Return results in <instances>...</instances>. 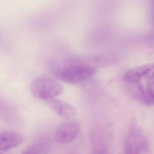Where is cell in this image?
<instances>
[{
  "instance_id": "cell-1",
  "label": "cell",
  "mask_w": 154,
  "mask_h": 154,
  "mask_svg": "<svg viewBox=\"0 0 154 154\" xmlns=\"http://www.w3.org/2000/svg\"><path fill=\"white\" fill-rule=\"evenodd\" d=\"M63 90L61 83L47 75H41L36 77L30 85L32 94L36 98L44 100L60 95Z\"/></svg>"
},
{
  "instance_id": "cell-2",
  "label": "cell",
  "mask_w": 154,
  "mask_h": 154,
  "mask_svg": "<svg viewBox=\"0 0 154 154\" xmlns=\"http://www.w3.org/2000/svg\"><path fill=\"white\" fill-rule=\"evenodd\" d=\"M96 70L89 65H75L65 67L58 70L57 77L66 83L75 84L82 82L92 77Z\"/></svg>"
},
{
  "instance_id": "cell-3",
  "label": "cell",
  "mask_w": 154,
  "mask_h": 154,
  "mask_svg": "<svg viewBox=\"0 0 154 154\" xmlns=\"http://www.w3.org/2000/svg\"><path fill=\"white\" fill-rule=\"evenodd\" d=\"M149 142L144 133L137 127L131 129L124 143L126 154H142L149 149Z\"/></svg>"
},
{
  "instance_id": "cell-4",
  "label": "cell",
  "mask_w": 154,
  "mask_h": 154,
  "mask_svg": "<svg viewBox=\"0 0 154 154\" xmlns=\"http://www.w3.org/2000/svg\"><path fill=\"white\" fill-rule=\"evenodd\" d=\"M81 128L78 121L70 119L57 127L55 132V138L58 143L69 144L77 137Z\"/></svg>"
},
{
  "instance_id": "cell-5",
  "label": "cell",
  "mask_w": 154,
  "mask_h": 154,
  "mask_svg": "<svg viewBox=\"0 0 154 154\" xmlns=\"http://www.w3.org/2000/svg\"><path fill=\"white\" fill-rule=\"evenodd\" d=\"M45 103L52 110L62 118L70 119L76 115V110L73 106L55 97L45 100Z\"/></svg>"
},
{
  "instance_id": "cell-6",
  "label": "cell",
  "mask_w": 154,
  "mask_h": 154,
  "mask_svg": "<svg viewBox=\"0 0 154 154\" xmlns=\"http://www.w3.org/2000/svg\"><path fill=\"white\" fill-rule=\"evenodd\" d=\"M154 64L141 66L127 72L123 75L122 79L125 82L136 83L140 82L142 79L154 74Z\"/></svg>"
},
{
  "instance_id": "cell-7",
  "label": "cell",
  "mask_w": 154,
  "mask_h": 154,
  "mask_svg": "<svg viewBox=\"0 0 154 154\" xmlns=\"http://www.w3.org/2000/svg\"><path fill=\"white\" fill-rule=\"evenodd\" d=\"M23 136L13 131L5 130L0 132V151H5L22 144Z\"/></svg>"
},
{
  "instance_id": "cell-8",
  "label": "cell",
  "mask_w": 154,
  "mask_h": 154,
  "mask_svg": "<svg viewBox=\"0 0 154 154\" xmlns=\"http://www.w3.org/2000/svg\"><path fill=\"white\" fill-rule=\"evenodd\" d=\"M44 150L43 147L39 144H34L28 147L23 151L24 154H39L43 153Z\"/></svg>"
}]
</instances>
